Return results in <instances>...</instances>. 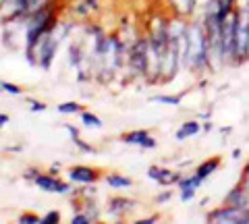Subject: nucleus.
<instances>
[{
  "instance_id": "1a4fd4ad",
  "label": "nucleus",
  "mask_w": 249,
  "mask_h": 224,
  "mask_svg": "<svg viewBox=\"0 0 249 224\" xmlns=\"http://www.w3.org/2000/svg\"><path fill=\"white\" fill-rule=\"evenodd\" d=\"M133 207H135V204L131 202V199H127V197H114V199H110L108 212H110L112 216H116V218H123V216L129 214Z\"/></svg>"
},
{
  "instance_id": "f8f14e48",
  "label": "nucleus",
  "mask_w": 249,
  "mask_h": 224,
  "mask_svg": "<svg viewBox=\"0 0 249 224\" xmlns=\"http://www.w3.org/2000/svg\"><path fill=\"white\" fill-rule=\"evenodd\" d=\"M106 183H108V187H112V189H124V187H131V185H133L131 179H127V176H119V174H108Z\"/></svg>"
},
{
  "instance_id": "412c9836",
  "label": "nucleus",
  "mask_w": 249,
  "mask_h": 224,
  "mask_svg": "<svg viewBox=\"0 0 249 224\" xmlns=\"http://www.w3.org/2000/svg\"><path fill=\"white\" fill-rule=\"evenodd\" d=\"M2 89L6 91V94H13V96H21V89L15 86V83H9V81H4L2 83Z\"/></svg>"
},
{
  "instance_id": "dca6fc26",
  "label": "nucleus",
  "mask_w": 249,
  "mask_h": 224,
  "mask_svg": "<svg viewBox=\"0 0 249 224\" xmlns=\"http://www.w3.org/2000/svg\"><path fill=\"white\" fill-rule=\"evenodd\" d=\"M81 121H83L88 127H96V129L102 127V121H100L96 114H91V112H81Z\"/></svg>"
},
{
  "instance_id": "b1692460",
  "label": "nucleus",
  "mask_w": 249,
  "mask_h": 224,
  "mask_svg": "<svg viewBox=\"0 0 249 224\" xmlns=\"http://www.w3.org/2000/svg\"><path fill=\"white\" fill-rule=\"evenodd\" d=\"M168 197H170V193H162V195H158V197H156V202H158V204H162V202H166Z\"/></svg>"
},
{
  "instance_id": "4be33fe9",
  "label": "nucleus",
  "mask_w": 249,
  "mask_h": 224,
  "mask_svg": "<svg viewBox=\"0 0 249 224\" xmlns=\"http://www.w3.org/2000/svg\"><path fill=\"white\" fill-rule=\"evenodd\" d=\"M46 104L44 102H31V112H44Z\"/></svg>"
},
{
  "instance_id": "a878e982",
  "label": "nucleus",
  "mask_w": 249,
  "mask_h": 224,
  "mask_svg": "<svg viewBox=\"0 0 249 224\" xmlns=\"http://www.w3.org/2000/svg\"><path fill=\"white\" fill-rule=\"evenodd\" d=\"M6 122H9V117H6V114H0V125H6Z\"/></svg>"
},
{
  "instance_id": "5701e85b",
  "label": "nucleus",
  "mask_w": 249,
  "mask_h": 224,
  "mask_svg": "<svg viewBox=\"0 0 249 224\" xmlns=\"http://www.w3.org/2000/svg\"><path fill=\"white\" fill-rule=\"evenodd\" d=\"M222 6H229V9H235V0H218Z\"/></svg>"
},
{
  "instance_id": "4468645a",
  "label": "nucleus",
  "mask_w": 249,
  "mask_h": 224,
  "mask_svg": "<svg viewBox=\"0 0 249 224\" xmlns=\"http://www.w3.org/2000/svg\"><path fill=\"white\" fill-rule=\"evenodd\" d=\"M65 129L69 131V135H71V139H73V143L75 145H79V150H83V152H89V154H96V150L91 148V145H88V143H83L81 139H79V131L77 129H73L71 125H65Z\"/></svg>"
},
{
  "instance_id": "7ed1b4c3",
  "label": "nucleus",
  "mask_w": 249,
  "mask_h": 224,
  "mask_svg": "<svg viewBox=\"0 0 249 224\" xmlns=\"http://www.w3.org/2000/svg\"><path fill=\"white\" fill-rule=\"evenodd\" d=\"M34 183H36L42 191H48V193H60V195H67V193L71 191V187H69L67 183L54 179L52 174H37L36 179H34Z\"/></svg>"
},
{
  "instance_id": "393cba45",
  "label": "nucleus",
  "mask_w": 249,
  "mask_h": 224,
  "mask_svg": "<svg viewBox=\"0 0 249 224\" xmlns=\"http://www.w3.org/2000/svg\"><path fill=\"white\" fill-rule=\"evenodd\" d=\"M156 222V218H143V220H139L137 224H154Z\"/></svg>"
},
{
  "instance_id": "9d476101",
  "label": "nucleus",
  "mask_w": 249,
  "mask_h": 224,
  "mask_svg": "<svg viewBox=\"0 0 249 224\" xmlns=\"http://www.w3.org/2000/svg\"><path fill=\"white\" fill-rule=\"evenodd\" d=\"M197 133H199V122L197 121H189V122H185V125L177 131L175 137L178 139V141H183V139L191 137V135H197Z\"/></svg>"
},
{
  "instance_id": "9b49d317",
  "label": "nucleus",
  "mask_w": 249,
  "mask_h": 224,
  "mask_svg": "<svg viewBox=\"0 0 249 224\" xmlns=\"http://www.w3.org/2000/svg\"><path fill=\"white\" fill-rule=\"evenodd\" d=\"M218 166H220V160H218V158H212V160H208V162H204V164H201L199 168H197V171H196V174L199 176V179H208V176L210 174H212L214 171H216V168Z\"/></svg>"
},
{
  "instance_id": "f3484780",
  "label": "nucleus",
  "mask_w": 249,
  "mask_h": 224,
  "mask_svg": "<svg viewBox=\"0 0 249 224\" xmlns=\"http://www.w3.org/2000/svg\"><path fill=\"white\" fill-rule=\"evenodd\" d=\"M152 102H160V104L178 106V104H181V98H178V96H152Z\"/></svg>"
},
{
  "instance_id": "a211bd4d",
  "label": "nucleus",
  "mask_w": 249,
  "mask_h": 224,
  "mask_svg": "<svg viewBox=\"0 0 249 224\" xmlns=\"http://www.w3.org/2000/svg\"><path fill=\"white\" fill-rule=\"evenodd\" d=\"M60 220V212H56V210H52V212H48L46 216H42V224H54V222H58Z\"/></svg>"
},
{
  "instance_id": "f257e3e1",
  "label": "nucleus",
  "mask_w": 249,
  "mask_h": 224,
  "mask_svg": "<svg viewBox=\"0 0 249 224\" xmlns=\"http://www.w3.org/2000/svg\"><path fill=\"white\" fill-rule=\"evenodd\" d=\"M183 63H187L191 69H204L210 67V56H208V37H206V27L204 23L193 21L189 23L187 29V40H185V58Z\"/></svg>"
},
{
  "instance_id": "423d86ee",
  "label": "nucleus",
  "mask_w": 249,
  "mask_h": 224,
  "mask_svg": "<svg viewBox=\"0 0 249 224\" xmlns=\"http://www.w3.org/2000/svg\"><path fill=\"white\" fill-rule=\"evenodd\" d=\"M123 141L129 143V145H142V148L150 150V148H156V141L152 139V135L147 131L139 129V131H131V133H124L123 135Z\"/></svg>"
},
{
  "instance_id": "20e7f679",
  "label": "nucleus",
  "mask_w": 249,
  "mask_h": 224,
  "mask_svg": "<svg viewBox=\"0 0 249 224\" xmlns=\"http://www.w3.org/2000/svg\"><path fill=\"white\" fill-rule=\"evenodd\" d=\"M147 176L158 185H175V183L181 181V174L178 172H173V171H168V168H160V166L147 168Z\"/></svg>"
},
{
  "instance_id": "2eb2a0df",
  "label": "nucleus",
  "mask_w": 249,
  "mask_h": 224,
  "mask_svg": "<svg viewBox=\"0 0 249 224\" xmlns=\"http://www.w3.org/2000/svg\"><path fill=\"white\" fill-rule=\"evenodd\" d=\"M56 110L60 114H75V112H81V106L77 102H65V104H58Z\"/></svg>"
},
{
  "instance_id": "0eeeda50",
  "label": "nucleus",
  "mask_w": 249,
  "mask_h": 224,
  "mask_svg": "<svg viewBox=\"0 0 249 224\" xmlns=\"http://www.w3.org/2000/svg\"><path fill=\"white\" fill-rule=\"evenodd\" d=\"M69 179L73 183H93V181H98V172L88 166H73L69 171Z\"/></svg>"
},
{
  "instance_id": "f03ea898",
  "label": "nucleus",
  "mask_w": 249,
  "mask_h": 224,
  "mask_svg": "<svg viewBox=\"0 0 249 224\" xmlns=\"http://www.w3.org/2000/svg\"><path fill=\"white\" fill-rule=\"evenodd\" d=\"M210 222H229V224H249V207H239V206H224L220 210H214L208 214Z\"/></svg>"
},
{
  "instance_id": "39448f33",
  "label": "nucleus",
  "mask_w": 249,
  "mask_h": 224,
  "mask_svg": "<svg viewBox=\"0 0 249 224\" xmlns=\"http://www.w3.org/2000/svg\"><path fill=\"white\" fill-rule=\"evenodd\" d=\"M204 183V179H199V176L193 172L191 176H187V179H181L178 181V193H181V202H189V199L196 197V191L197 187Z\"/></svg>"
},
{
  "instance_id": "aec40b11",
  "label": "nucleus",
  "mask_w": 249,
  "mask_h": 224,
  "mask_svg": "<svg viewBox=\"0 0 249 224\" xmlns=\"http://www.w3.org/2000/svg\"><path fill=\"white\" fill-rule=\"evenodd\" d=\"M19 222H23V224H37V222H42V218L40 216H36V214H23L21 218H19Z\"/></svg>"
},
{
  "instance_id": "6ab92c4d",
  "label": "nucleus",
  "mask_w": 249,
  "mask_h": 224,
  "mask_svg": "<svg viewBox=\"0 0 249 224\" xmlns=\"http://www.w3.org/2000/svg\"><path fill=\"white\" fill-rule=\"evenodd\" d=\"M71 222H73V224H88V222H91V216H89L88 212H79V214L73 216Z\"/></svg>"
},
{
  "instance_id": "6e6552de",
  "label": "nucleus",
  "mask_w": 249,
  "mask_h": 224,
  "mask_svg": "<svg viewBox=\"0 0 249 224\" xmlns=\"http://www.w3.org/2000/svg\"><path fill=\"white\" fill-rule=\"evenodd\" d=\"M170 6H173V11L177 17H193V15L197 13V4L196 0H168Z\"/></svg>"
},
{
  "instance_id": "bb28decb",
  "label": "nucleus",
  "mask_w": 249,
  "mask_h": 224,
  "mask_svg": "<svg viewBox=\"0 0 249 224\" xmlns=\"http://www.w3.org/2000/svg\"><path fill=\"white\" fill-rule=\"evenodd\" d=\"M245 174H249V164H247V168H245Z\"/></svg>"
},
{
  "instance_id": "ddd939ff",
  "label": "nucleus",
  "mask_w": 249,
  "mask_h": 224,
  "mask_svg": "<svg viewBox=\"0 0 249 224\" xmlns=\"http://www.w3.org/2000/svg\"><path fill=\"white\" fill-rule=\"evenodd\" d=\"M93 11H98V0H81L79 4L73 9V13L75 15H89V13H93Z\"/></svg>"
}]
</instances>
